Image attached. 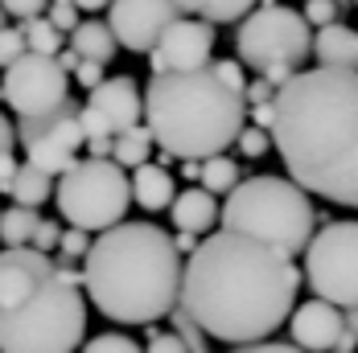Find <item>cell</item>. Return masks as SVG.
<instances>
[{
    "label": "cell",
    "mask_w": 358,
    "mask_h": 353,
    "mask_svg": "<svg viewBox=\"0 0 358 353\" xmlns=\"http://www.w3.org/2000/svg\"><path fill=\"white\" fill-rule=\"evenodd\" d=\"M301 292L292 255L239 230H210L181 271V308L227 345L268 341L288 324Z\"/></svg>",
    "instance_id": "obj_1"
},
{
    "label": "cell",
    "mask_w": 358,
    "mask_h": 353,
    "mask_svg": "<svg viewBox=\"0 0 358 353\" xmlns=\"http://www.w3.org/2000/svg\"><path fill=\"white\" fill-rule=\"evenodd\" d=\"M272 144L288 176L358 210V70H296L276 91Z\"/></svg>",
    "instance_id": "obj_2"
},
{
    "label": "cell",
    "mask_w": 358,
    "mask_h": 353,
    "mask_svg": "<svg viewBox=\"0 0 358 353\" xmlns=\"http://www.w3.org/2000/svg\"><path fill=\"white\" fill-rule=\"evenodd\" d=\"M181 250L152 222L103 230L83 259V292L111 324H157L181 300Z\"/></svg>",
    "instance_id": "obj_3"
},
{
    "label": "cell",
    "mask_w": 358,
    "mask_h": 353,
    "mask_svg": "<svg viewBox=\"0 0 358 353\" xmlns=\"http://www.w3.org/2000/svg\"><path fill=\"white\" fill-rule=\"evenodd\" d=\"M144 123L161 152L178 160H206L227 152L248 128V99L215 66L152 74L144 87Z\"/></svg>",
    "instance_id": "obj_4"
},
{
    "label": "cell",
    "mask_w": 358,
    "mask_h": 353,
    "mask_svg": "<svg viewBox=\"0 0 358 353\" xmlns=\"http://www.w3.org/2000/svg\"><path fill=\"white\" fill-rule=\"evenodd\" d=\"M78 263H58V271L37 283L25 300L0 308V353H74L87 337Z\"/></svg>",
    "instance_id": "obj_5"
},
{
    "label": "cell",
    "mask_w": 358,
    "mask_h": 353,
    "mask_svg": "<svg viewBox=\"0 0 358 353\" xmlns=\"http://www.w3.org/2000/svg\"><path fill=\"white\" fill-rule=\"evenodd\" d=\"M222 230H239L251 234L268 247L285 250V255H305V247L317 234V210L309 202V189H301L292 176H248L239 181L218 213Z\"/></svg>",
    "instance_id": "obj_6"
},
{
    "label": "cell",
    "mask_w": 358,
    "mask_h": 353,
    "mask_svg": "<svg viewBox=\"0 0 358 353\" xmlns=\"http://www.w3.org/2000/svg\"><path fill=\"white\" fill-rule=\"evenodd\" d=\"M54 202L71 226L103 234L111 226H120L132 206V176L111 156H83L74 169L58 176Z\"/></svg>",
    "instance_id": "obj_7"
},
{
    "label": "cell",
    "mask_w": 358,
    "mask_h": 353,
    "mask_svg": "<svg viewBox=\"0 0 358 353\" xmlns=\"http://www.w3.org/2000/svg\"><path fill=\"white\" fill-rule=\"evenodd\" d=\"M313 25L305 21V13L285 8V4H259L235 29V54L251 70H272V66H296L309 58L313 50Z\"/></svg>",
    "instance_id": "obj_8"
},
{
    "label": "cell",
    "mask_w": 358,
    "mask_h": 353,
    "mask_svg": "<svg viewBox=\"0 0 358 353\" xmlns=\"http://www.w3.org/2000/svg\"><path fill=\"white\" fill-rule=\"evenodd\" d=\"M305 280L313 296L358 308V222H329L305 247Z\"/></svg>",
    "instance_id": "obj_9"
},
{
    "label": "cell",
    "mask_w": 358,
    "mask_h": 353,
    "mask_svg": "<svg viewBox=\"0 0 358 353\" xmlns=\"http://www.w3.org/2000/svg\"><path fill=\"white\" fill-rule=\"evenodd\" d=\"M17 144L25 148V160L45 169L50 176H62L78 165V148L87 144L83 132V107L66 99L45 115H21L17 119Z\"/></svg>",
    "instance_id": "obj_10"
},
{
    "label": "cell",
    "mask_w": 358,
    "mask_h": 353,
    "mask_svg": "<svg viewBox=\"0 0 358 353\" xmlns=\"http://www.w3.org/2000/svg\"><path fill=\"white\" fill-rule=\"evenodd\" d=\"M0 95L13 107V115H45L58 103L71 99V70H62L58 58L50 54H21L13 66L0 74Z\"/></svg>",
    "instance_id": "obj_11"
},
{
    "label": "cell",
    "mask_w": 358,
    "mask_h": 353,
    "mask_svg": "<svg viewBox=\"0 0 358 353\" xmlns=\"http://www.w3.org/2000/svg\"><path fill=\"white\" fill-rule=\"evenodd\" d=\"M144 115V95L136 87L132 74H115V78H103L87 103H83V132L87 140L95 136H120L128 128H136Z\"/></svg>",
    "instance_id": "obj_12"
},
{
    "label": "cell",
    "mask_w": 358,
    "mask_h": 353,
    "mask_svg": "<svg viewBox=\"0 0 358 353\" xmlns=\"http://www.w3.org/2000/svg\"><path fill=\"white\" fill-rule=\"evenodd\" d=\"M181 17L178 0H111V33L132 54H152L165 29Z\"/></svg>",
    "instance_id": "obj_13"
},
{
    "label": "cell",
    "mask_w": 358,
    "mask_h": 353,
    "mask_svg": "<svg viewBox=\"0 0 358 353\" xmlns=\"http://www.w3.org/2000/svg\"><path fill=\"white\" fill-rule=\"evenodd\" d=\"M210 54H215V25L202 17H178L157 41V50L148 54V66H152V74L202 70L215 62Z\"/></svg>",
    "instance_id": "obj_14"
},
{
    "label": "cell",
    "mask_w": 358,
    "mask_h": 353,
    "mask_svg": "<svg viewBox=\"0 0 358 353\" xmlns=\"http://www.w3.org/2000/svg\"><path fill=\"white\" fill-rule=\"evenodd\" d=\"M342 333H346L342 308L322 300V296L296 304L292 317H288V337H292V345H301L305 353H334Z\"/></svg>",
    "instance_id": "obj_15"
},
{
    "label": "cell",
    "mask_w": 358,
    "mask_h": 353,
    "mask_svg": "<svg viewBox=\"0 0 358 353\" xmlns=\"http://www.w3.org/2000/svg\"><path fill=\"white\" fill-rule=\"evenodd\" d=\"M58 271V259H50L37 247H4L0 250V308H13L25 300L37 283H45Z\"/></svg>",
    "instance_id": "obj_16"
},
{
    "label": "cell",
    "mask_w": 358,
    "mask_h": 353,
    "mask_svg": "<svg viewBox=\"0 0 358 353\" xmlns=\"http://www.w3.org/2000/svg\"><path fill=\"white\" fill-rule=\"evenodd\" d=\"M313 58L329 70H358V29L334 21L313 33Z\"/></svg>",
    "instance_id": "obj_17"
},
{
    "label": "cell",
    "mask_w": 358,
    "mask_h": 353,
    "mask_svg": "<svg viewBox=\"0 0 358 353\" xmlns=\"http://www.w3.org/2000/svg\"><path fill=\"white\" fill-rule=\"evenodd\" d=\"M218 202L210 189H202V185H189V189H181L178 197H173V206H169V218H173V226L178 230H189V234H210V226L218 222Z\"/></svg>",
    "instance_id": "obj_18"
},
{
    "label": "cell",
    "mask_w": 358,
    "mask_h": 353,
    "mask_svg": "<svg viewBox=\"0 0 358 353\" xmlns=\"http://www.w3.org/2000/svg\"><path fill=\"white\" fill-rule=\"evenodd\" d=\"M173 197H178V189H173V176H169L165 165L144 160L141 169H132V202L136 206H144L148 213H157V210H169Z\"/></svg>",
    "instance_id": "obj_19"
},
{
    "label": "cell",
    "mask_w": 358,
    "mask_h": 353,
    "mask_svg": "<svg viewBox=\"0 0 358 353\" xmlns=\"http://www.w3.org/2000/svg\"><path fill=\"white\" fill-rule=\"evenodd\" d=\"M54 189H58V176H50L45 169H37V165H29V160H21L17 173L0 185V193H8L17 206H34V210L54 197Z\"/></svg>",
    "instance_id": "obj_20"
},
{
    "label": "cell",
    "mask_w": 358,
    "mask_h": 353,
    "mask_svg": "<svg viewBox=\"0 0 358 353\" xmlns=\"http://www.w3.org/2000/svg\"><path fill=\"white\" fill-rule=\"evenodd\" d=\"M71 50L87 62H103L108 66L120 50V41L111 33L108 21H78V29H71Z\"/></svg>",
    "instance_id": "obj_21"
},
{
    "label": "cell",
    "mask_w": 358,
    "mask_h": 353,
    "mask_svg": "<svg viewBox=\"0 0 358 353\" xmlns=\"http://www.w3.org/2000/svg\"><path fill=\"white\" fill-rule=\"evenodd\" d=\"M152 128L148 123H136V128H128V132H120L115 136V148H111V160L115 165H124V169H141L144 160H152Z\"/></svg>",
    "instance_id": "obj_22"
},
{
    "label": "cell",
    "mask_w": 358,
    "mask_h": 353,
    "mask_svg": "<svg viewBox=\"0 0 358 353\" xmlns=\"http://www.w3.org/2000/svg\"><path fill=\"white\" fill-rule=\"evenodd\" d=\"M37 226H41V218H37L34 206H8V210H0V243L4 247H29L37 234Z\"/></svg>",
    "instance_id": "obj_23"
},
{
    "label": "cell",
    "mask_w": 358,
    "mask_h": 353,
    "mask_svg": "<svg viewBox=\"0 0 358 353\" xmlns=\"http://www.w3.org/2000/svg\"><path fill=\"white\" fill-rule=\"evenodd\" d=\"M202 189H210V193H231L239 181H243V169H239V160H231L227 152H218V156H206L202 160Z\"/></svg>",
    "instance_id": "obj_24"
},
{
    "label": "cell",
    "mask_w": 358,
    "mask_h": 353,
    "mask_svg": "<svg viewBox=\"0 0 358 353\" xmlns=\"http://www.w3.org/2000/svg\"><path fill=\"white\" fill-rule=\"evenodd\" d=\"M259 0H194V17L210 25H239Z\"/></svg>",
    "instance_id": "obj_25"
},
{
    "label": "cell",
    "mask_w": 358,
    "mask_h": 353,
    "mask_svg": "<svg viewBox=\"0 0 358 353\" xmlns=\"http://www.w3.org/2000/svg\"><path fill=\"white\" fill-rule=\"evenodd\" d=\"M21 25H25V41H29L34 54H50V58L62 54V29L50 17H34V21H21Z\"/></svg>",
    "instance_id": "obj_26"
},
{
    "label": "cell",
    "mask_w": 358,
    "mask_h": 353,
    "mask_svg": "<svg viewBox=\"0 0 358 353\" xmlns=\"http://www.w3.org/2000/svg\"><path fill=\"white\" fill-rule=\"evenodd\" d=\"M169 317H173V324H178V333H181V341H185V350H189V353H210V337H206V329L189 317L181 304L169 313Z\"/></svg>",
    "instance_id": "obj_27"
},
{
    "label": "cell",
    "mask_w": 358,
    "mask_h": 353,
    "mask_svg": "<svg viewBox=\"0 0 358 353\" xmlns=\"http://www.w3.org/2000/svg\"><path fill=\"white\" fill-rule=\"evenodd\" d=\"M21 54H29L25 25H4V29H0V70H4V66H13Z\"/></svg>",
    "instance_id": "obj_28"
},
{
    "label": "cell",
    "mask_w": 358,
    "mask_h": 353,
    "mask_svg": "<svg viewBox=\"0 0 358 353\" xmlns=\"http://www.w3.org/2000/svg\"><path fill=\"white\" fill-rule=\"evenodd\" d=\"M13 144H17V123L0 111V185L17 173V160H13Z\"/></svg>",
    "instance_id": "obj_29"
},
{
    "label": "cell",
    "mask_w": 358,
    "mask_h": 353,
    "mask_svg": "<svg viewBox=\"0 0 358 353\" xmlns=\"http://www.w3.org/2000/svg\"><path fill=\"white\" fill-rule=\"evenodd\" d=\"M83 353H144L128 333H99V337H91Z\"/></svg>",
    "instance_id": "obj_30"
},
{
    "label": "cell",
    "mask_w": 358,
    "mask_h": 353,
    "mask_svg": "<svg viewBox=\"0 0 358 353\" xmlns=\"http://www.w3.org/2000/svg\"><path fill=\"white\" fill-rule=\"evenodd\" d=\"M91 230H78V226H71V230H62V243H58V263H78V259H87V250H91V239H87Z\"/></svg>",
    "instance_id": "obj_31"
},
{
    "label": "cell",
    "mask_w": 358,
    "mask_h": 353,
    "mask_svg": "<svg viewBox=\"0 0 358 353\" xmlns=\"http://www.w3.org/2000/svg\"><path fill=\"white\" fill-rule=\"evenodd\" d=\"M235 144H239V152H243L248 160H259V156L272 148V132H268V128H255V123H248V128L239 132V140H235Z\"/></svg>",
    "instance_id": "obj_32"
},
{
    "label": "cell",
    "mask_w": 358,
    "mask_h": 353,
    "mask_svg": "<svg viewBox=\"0 0 358 353\" xmlns=\"http://www.w3.org/2000/svg\"><path fill=\"white\" fill-rule=\"evenodd\" d=\"M305 21L313 25V29H322V25H334L338 21V13H342V4L338 0H305Z\"/></svg>",
    "instance_id": "obj_33"
},
{
    "label": "cell",
    "mask_w": 358,
    "mask_h": 353,
    "mask_svg": "<svg viewBox=\"0 0 358 353\" xmlns=\"http://www.w3.org/2000/svg\"><path fill=\"white\" fill-rule=\"evenodd\" d=\"M144 353H189L185 350V341H181V333H165V329H152L148 324V350Z\"/></svg>",
    "instance_id": "obj_34"
},
{
    "label": "cell",
    "mask_w": 358,
    "mask_h": 353,
    "mask_svg": "<svg viewBox=\"0 0 358 353\" xmlns=\"http://www.w3.org/2000/svg\"><path fill=\"white\" fill-rule=\"evenodd\" d=\"M45 17H50V21H54V25H58L62 33H71V29H78V4H74V0H54Z\"/></svg>",
    "instance_id": "obj_35"
},
{
    "label": "cell",
    "mask_w": 358,
    "mask_h": 353,
    "mask_svg": "<svg viewBox=\"0 0 358 353\" xmlns=\"http://www.w3.org/2000/svg\"><path fill=\"white\" fill-rule=\"evenodd\" d=\"M45 4H50V0H0V8H4L13 21H34V17L45 13Z\"/></svg>",
    "instance_id": "obj_36"
},
{
    "label": "cell",
    "mask_w": 358,
    "mask_h": 353,
    "mask_svg": "<svg viewBox=\"0 0 358 353\" xmlns=\"http://www.w3.org/2000/svg\"><path fill=\"white\" fill-rule=\"evenodd\" d=\"M210 66H215L218 78L231 82L235 91H248V78H243V62H239V58H222V62H210Z\"/></svg>",
    "instance_id": "obj_37"
},
{
    "label": "cell",
    "mask_w": 358,
    "mask_h": 353,
    "mask_svg": "<svg viewBox=\"0 0 358 353\" xmlns=\"http://www.w3.org/2000/svg\"><path fill=\"white\" fill-rule=\"evenodd\" d=\"M58 243H62V226H54V222H45L41 218V226H37V234H34V243L29 247H37V250H58Z\"/></svg>",
    "instance_id": "obj_38"
},
{
    "label": "cell",
    "mask_w": 358,
    "mask_h": 353,
    "mask_svg": "<svg viewBox=\"0 0 358 353\" xmlns=\"http://www.w3.org/2000/svg\"><path fill=\"white\" fill-rule=\"evenodd\" d=\"M231 353H305L301 345H292V341H251V345H235Z\"/></svg>",
    "instance_id": "obj_39"
},
{
    "label": "cell",
    "mask_w": 358,
    "mask_h": 353,
    "mask_svg": "<svg viewBox=\"0 0 358 353\" xmlns=\"http://www.w3.org/2000/svg\"><path fill=\"white\" fill-rule=\"evenodd\" d=\"M243 99H248V107H255V103H272V99H276V87H272V82L259 74V78H251V82H248Z\"/></svg>",
    "instance_id": "obj_40"
},
{
    "label": "cell",
    "mask_w": 358,
    "mask_h": 353,
    "mask_svg": "<svg viewBox=\"0 0 358 353\" xmlns=\"http://www.w3.org/2000/svg\"><path fill=\"white\" fill-rule=\"evenodd\" d=\"M74 78H78V87H87V91H95L99 82H103V62H78V70H74Z\"/></svg>",
    "instance_id": "obj_41"
},
{
    "label": "cell",
    "mask_w": 358,
    "mask_h": 353,
    "mask_svg": "<svg viewBox=\"0 0 358 353\" xmlns=\"http://www.w3.org/2000/svg\"><path fill=\"white\" fill-rule=\"evenodd\" d=\"M251 111V123H255V128H268V132H272V123H276V99H272V103H255V107H248Z\"/></svg>",
    "instance_id": "obj_42"
},
{
    "label": "cell",
    "mask_w": 358,
    "mask_h": 353,
    "mask_svg": "<svg viewBox=\"0 0 358 353\" xmlns=\"http://www.w3.org/2000/svg\"><path fill=\"white\" fill-rule=\"evenodd\" d=\"M292 74H296V66H272V70H264V78H268V82H272V87L280 91V87H285Z\"/></svg>",
    "instance_id": "obj_43"
},
{
    "label": "cell",
    "mask_w": 358,
    "mask_h": 353,
    "mask_svg": "<svg viewBox=\"0 0 358 353\" xmlns=\"http://www.w3.org/2000/svg\"><path fill=\"white\" fill-rule=\"evenodd\" d=\"M173 243H178V250L185 255V259H189V255L198 250V234H189V230H178V234H173Z\"/></svg>",
    "instance_id": "obj_44"
},
{
    "label": "cell",
    "mask_w": 358,
    "mask_h": 353,
    "mask_svg": "<svg viewBox=\"0 0 358 353\" xmlns=\"http://www.w3.org/2000/svg\"><path fill=\"white\" fill-rule=\"evenodd\" d=\"M355 350H358V337L350 333V329H346V333L338 337V345H334V353H355Z\"/></svg>",
    "instance_id": "obj_45"
},
{
    "label": "cell",
    "mask_w": 358,
    "mask_h": 353,
    "mask_svg": "<svg viewBox=\"0 0 358 353\" xmlns=\"http://www.w3.org/2000/svg\"><path fill=\"white\" fill-rule=\"evenodd\" d=\"M181 176L185 181H198L202 176V160H181Z\"/></svg>",
    "instance_id": "obj_46"
},
{
    "label": "cell",
    "mask_w": 358,
    "mask_h": 353,
    "mask_svg": "<svg viewBox=\"0 0 358 353\" xmlns=\"http://www.w3.org/2000/svg\"><path fill=\"white\" fill-rule=\"evenodd\" d=\"M58 62H62V70H78V62H83V58H78V54H74V50H62V54H58Z\"/></svg>",
    "instance_id": "obj_47"
},
{
    "label": "cell",
    "mask_w": 358,
    "mask_h": 353,
    "mask_svg": "<svg viewBox=\"0 0 358 353\" xmlns=\"http://www.w3.org/2000/svg\"><path fill=\"white\" fill-rule=\"evenodd\" d=\"M83 13H99V8H111V0H74Z\"/></svg>",
    "instance_id": "obj_48"
},
{
    "label": "cell",
    "mask_w": 358,
    "mask_h": 353,
    "mask_svg": "<svg viewBox=\"0 0 358 353\" xmlns=\"http://www.w3.org/2000/svg\"><path fill=\"white\" fill-rule=\"evenodd\" d=\"M342 317H346V329L358 337V308H342Z\"/></svg>",
    "instance_id": "obj_49"
},
{
    "label": "cell",
    "mask_w": 358,
    "mask_h": 353,
    "mask_svg": "<svg viewBox=\"0 0 358 353\" xmlns=\"http://www.w3.org/2000/svg\"><path fill=\"white\" fill-rule=\"evenodd\" d=\"M4 17H8V13H4V8H0V29H4Z\"/></svg>",
    "instance_id": "obj_50"
},
{
    "label": "cell",
    "mask_w": 358,
    "mask_h": 353,
    "mask_svg": "<svg viewBox=\"0 0 358 353\" xmlns=\"http://www.w3.org/2000/svg\"><path fill=\"white\" fill-rule=\"evenodd\" d=\"M0 99H4V95H0Z\"/></svg>",
    "instance_id": "obj_51"
},
{
    "label": "cell",
    "mask_w": 358,
    "mask_h": 353,
    "mask_svg": "<svg viewBox=\"0 0 358 353\" xmlns=\"http://www.w3.org/2000/svg\"><path fill=\"white\" fill-rule=\"evenodd\" d=\"M355 4H358V0H355Z\"/></svg>",
    "instance_id": "obj_52"
}]
</instances>
